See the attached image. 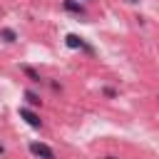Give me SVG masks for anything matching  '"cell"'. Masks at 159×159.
I'll return each instance as SVG.
<instances>
[{"label": "cell", "mask_w": 159, "mask_h": 159, "mask_svg": "<svg viewBox=\"0 0 159 159\" xmlns=\"http://www.w3.org/2000/svg\"><path fill=\"white\" fill-rule=\"evenodd\" d=\"M22 72H25V75H27V77H30L32 82H40V75H37V72H35L32 67H22Z\"/></svg>", "instance_id": "52a82bcc"}, {"label": "cell", "mask_w": 159, "mask_h": 159, "mask_svg": "<svg viewBox=\"0 0 159 159\" xmlns=\"http://www.w3.org/2000/svg\"><path fill=\"white\" fill-rule=\"evenodd\" d=\"M127 2H139V0H127Z\"/></svg>", "instance_id": "8fae6325"}, {"label": "cell", "mask_w": 159, "mask_h": 159, "mask_svg": "<svg viewBox=\"0 0 159 159\" xmlns=\"http://www.w3.org/2000/svg\"><path fill=\"white\" fill-rule=\"evenodd\" d=\"M0 37H2L5 42H15V40H17V32L10 30V27H2V30H0Z\"/></svg>", "instance_id": "5b68a950"}, {"label": "cell", "mask_w": 159, "mask_h": 159, "mask_svg": "<svg viewBox=\"0 0 159 159\" xmlns=\"http://www.w3.org/2000/svg\"><path fill=\"white\" fill-rule=\"evenodd\" d=\"M25 99H27V102H30L32 107H40V104H42V99H40V94H35V92H30V89L25 92Z\"/></svg>", "instance_id": "8992f818"}, {"label": "cell", "mask_w": 159, "mask_h": 159, "mask_svg": "<svg viewBox=\"0 0 159 159\" xmlns=\"http://www.w3.org/2000/svg\"><path fill=\"white\" fill-rule=\"evenodd\" d=\"M2 152H5V147H2V144H0V154H2Z\"/></svg>", "instance_id": "9c48e42d"}, {"label": "cell", "mask_w": 159, "mask_h": 159, "mask_svg": "<svg viewBox=\"0 0 159 159\" xmlns=\"http://www.w3.org/2000/svg\"><path fill=\"white\" fill-rule=\"evenodd\" d=\"M65 10L75 12V15H84V5H80L77 0H65Z\"/></svg>", "instance_id": "277c9868"}, {"label": "cell", "mask_w": 159, "mask_h": 159, "mask_svg": "<svg viewBox=\"0 0 159 159\" xmlns=\"http://www.w3.org/2000/svg\"><path fill=\"white\" fill-rule=\"evenodd\" d=\"M104 159H117V157H104Z\"/></svg>", "instance_id": "30bf717a"}, {"label": "cell", "mask_w": 159, "mask_h": 159, "mask_svg": "<svg viewBox=\"0 0 159 159\" xmlns=\"http://www.w3.org/2000/svg\"><path fill=\"white\" fill-rule=\"evenodd\" d=\"M65 40H67V47H72V50H82V47H84L87 52H92V47H89L82 37H77V35H67Z\"/></svg>", "instance_id": "3957f363"}, {"label": "cell", "mask_w": 159, "mask_h": 159, "mask_svg": "<svg viewBox=\"0 0 159 159\" xmlns=\"http://www.w3.org/2000/svg\"><path fill=\"white\" fill-rule=\"evenodd\" d=\"M30 152H32L35 157H42V159H55V152H52L47 144H42V142H32V144H30Z\"/></svg>", "instance_id": "6da1fadb"}, {"label": "cell", "mask_w": 159, "mask_h": 159, "mask_svg": "<svg viewBox=\"0 0 159 159\" xmlns=\"http://www.w3.org/2000/svg\"><path fill=\"white\" fill-rule=\"evenodd\" d=\"M20 117H22V119H25V122H27L30 127H35V129H40V127H42V119H40V117H37L35 112L25 109V107H20Z\"/></svg>", "instance_id": "7a4b0ae2"}, {"label": "cell", "mask_w": 159, "mask_h": 159, "mask_svg": "<svg viewBox=\"0 0 159 159\" xmlns=\"http://www.w3.org/2000/svg\"><path fill=\"white\" fill-rule=\"evenodd\" d=\"M104 94H107L109 99H114V97H117V92H114V89H109V87H104Z\"/></svg>", "instance_id": "ba28073f"}]
</instances>
